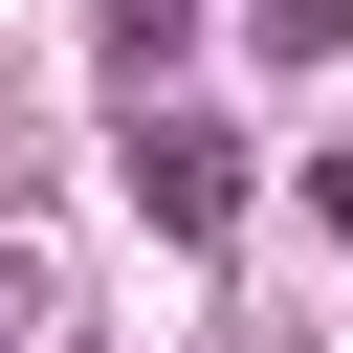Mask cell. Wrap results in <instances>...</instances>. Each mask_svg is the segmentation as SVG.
<instances>
[{
    "mask_svg": "<svg viewBox=\"0 0 353 353\" xmlns=\"http://www.w3.org/2000/svg\"><path fill=\"white\" fill-rule=\"evenodd\" d=\"M88 22H110V66H132V88L176 66V0H88Z\"/></svg>",
    "mask_w": 353,
    "mask_h": 353,
    "instance_id": "3",
    "label": "cell"
},
{
    "mask_svg": "<svg viewBox=\"0 0 353 353\" xmlns=\"http://www.w3.org/2000/svg\"><path fill=\"white\" fill-rule=\"evenodd\" d=\"M0 331H22V265H0Z\"/></svg>",
    "mask_w": 353,
    "mask_h": 353,
    "instance_id": "4",
    "label": "cell"
},
{
    "mask_svg": "<svg viewBox=\"0 0 353 353\" xmlns=\"http://www.w3.org/2000/svg\"><path fill=\"white\" fill-rule=\"evenodd\" d=\"M221 199H243V154H221L199 110H154V88H132V221H176V243H221Z\"/></svg>",
    "mask_w": 353,
    "mask_h": 353,
    "instance_id": "1",
    "label": "cell"
},
{
    "mask_svg": "<svg viewBox=\"0 0 353 353\" xmlns=\"http://www.w3.org/2000/svg\"><path fill=\"white\" fill-rule=\"evenodd\" d=\"M243 22H265L287 66H331V44H353V0H243Z\"/></svg>",
    "mask_w": 353,
    "mask_h": 353,
    "instance_id": "2",
    "label": "cell"
}]
</instances>
